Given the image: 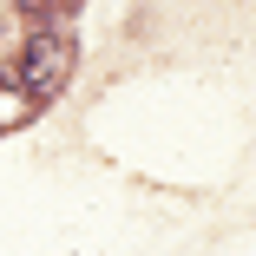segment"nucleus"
<instances>
[{"instance_id":"nucleus-1","label":"nucleus","mask_w":256,"mask_h":256,"mask_svg":"<svg viewBox=\"0 0 256 256\" xmlns=\"http://www.w3.org/2000/svg\"><path fill=\"white\" fill-rule=\"evenodd\" d=\"M66 66H72V46L60 33H26V46H20V86L33 98H53L66 86Z\"/></svg>"}]
</instances>
